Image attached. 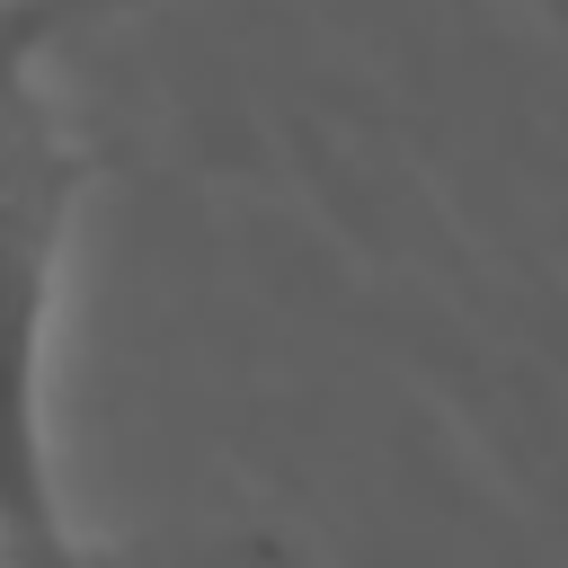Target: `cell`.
Returning <instances> with one entry per match:
<instances>
[{"mask_svg":"<svg viewBox=\"0 0 568 568\" xmlns=\"http://www.w3.org/2000/svg\"><path fill=\"white\" fill-rule=\"evenodd\" d=\"M106 0H0V71H27V44H44L53 27L89 18Z\"/></svg>","mask_w":568,"mask_h":568,"instance_id":"2","label":"cell"},{"mask_svg":"<svg viewBox=\"0 0 568 568\" xmlns=\"http://www.w3.org/2000/svg\"><path fill=\"white\" fill-rule=\"evenodd\" d=\"M80 204V151L44 98L0 71V568H98L53 462V311Z\"/></svg>","mask_w":568,"mask_h":568,"instance_id":"1","label":"cell"}]
</instances>
